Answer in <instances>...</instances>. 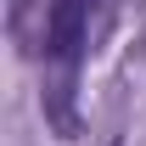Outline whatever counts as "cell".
<instances>
[{"label":"cell","instance_id":"cell-1","mask_svg":"<svg viewBox=\"0 0 146 146\" xmlns=\"http://www.w3.org/2000/svg\"><path fill=\"white\" fill-rule=\"evenodd\" d=\"M90 11L96 0H51V17H45V56H51L56 68H62V79L51 84V124L62 129V135H73V73H79V56H84V45H90Z\"/></svg>","mask_w":146,"mask_h":146}]
</instances>
